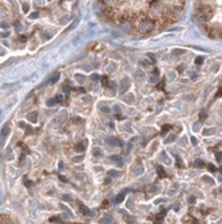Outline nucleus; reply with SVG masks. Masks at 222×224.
Segmentation results:
<instances>
[{
  "label": "nucleus",
  "mask_w": 222,
  "mask_h": 224,
  "mask_svg": "<svg viewBox=\"0 0 222 224\" xmlns=\"http://www.w3.org/2000/svg\"><path fill=\"white\" fill-rule=\"evenodd\" d=\"M197 18L199 20H202V22H207L209 19H210L211 16H213V10H211L210 6H206V4H203V6H199L197 10Z\"/></svg>",
  "instance_id": "1"
},
{
  "label": "nucleus",
  "mask_w": 222,
  "mask_h": 224,
  "mask_svg": "<svg viewBox=\"0 0 222 224\" xmlns=\"http://www.w3.org/2000/svg\"><path fill=\"white\" fill-rule=\"evenodd\" d=\"M152 28H154V22L150 20V19H147V18H146V19H143L138 24V30H139V32H142V34L150 32Z\"/></svg>",
  "instance_id": "2"
},
{
  "label": "nucleus",
  "mask_w": 222,
  "mask_h": 224,
  "mask_svg": "<svg viewBox=\"0 0 222 224\" xmlns=\"http://www.w3.org/2000/svg\"><path fill=\"white\" fill-rule=\"evenodd\" d=\"M128 87H130V79L128 78H123L122 83H120V93H126L128 90Z\"/></svg>",
  "instance_id": "3"
},
{
  "label": "nucleus",
  "mask_w": 222,
  "mask_h": 224,
  "mask_svg": "<svg viewBox=\"0 0 222 224\" xmlns=\"http://www.w3.org/2000/svg\"><path fill=\"white\" fill-rule=\"evenodd\" d=\"M110 161L115 162L118 167H122V165H123V160H122V157H120V156H111V157H110Z\"/></svg>",
  "instance_id": "4"
},
{
  "label": "nucleus",
  "mask_w": 222,
  "mask_h": 224,
  "mask_svg": "<svg viewBox=\"0 0 222 224\" xmlns=\"http://www.w3.org/2000/svg\"><path fill=\"white\" fill-rule=\"evenodd\" d=\"M8 132H10V127H8V126H5L4 129L1 130V136H0V146L3 145V142H4V141H5V138H7Z\"/></svg>",
  "instance_id": "5"
},
{
  "label": "nucleus",
  "mask_w": 222,
  "mask_h": 224,
  "mask_svg": "<svg viewBox=\"0 0 222 224\" xmlns=\"http://www.w3.org/2000/svg\"><path fill=\"white\" fill-rule=\"evenodd\" d=\"M106 144L110 146H120V141L119 140H115V138H107Z\"/></svg>",
  "instance_id": "6"
},
{
  "label": "nucleus",
  "mask_w": 222,
  "mask_h": 224,
  "mask_svg": "<svg viewBox=\"0 0 222 224\" xmlns=\"http://www.w3.org/2000/svg\"><path fill=\"white\" fill-rule=\"evenodd\" d=\"M67 119V111H62L60 116L58 117V119H56V122H58V125H63V122Z\"/></svg>",
  "instance_id": "7"
},
{
  "label": "nucleus",
  "mask_w": 222,
  "mask_h": 224,
  "mask_svg": "<svg viewBox=\"0 0 222 224\" xmlns=\"http://www.w3.org/2000/svg\"><path fill=\"white\" fill-rule=\"evenodd\" d=\"M59 77H60V75H59V73H53L52 75L50 77V79H48V81H50L51 85H53V83H56V82L59 81Z\"/></svg>",
  "instance_id": "8"
},
{
  "label": "nucleus",
  "mask_w": 222,
  "mask_h": 224,
  "mask_svg": "<svg viewBox=\"0 0 222 224\" xmlns=\"http://www.w3.org/2000/svg\"><path fill=\"white\" fill-rule=\"evenodd\" d=\"M27 119H28V121H31V122H36L37 113H36V111H32V113H29L28 116H27Z\"/></svg>",
  "instance_id": "9"
},
{
  "label": "nucleus",
  "mask_w": 222,
  "mask_h": 224,
  "mask_svg": "<svg viewBox=\"0 0 222 224\" xmlns=\"http://www.w3.org/2000/svg\"><path fill=\"white\" fill-rule=\"evenodd\" d=\"M84 144H86V142H82V144H78V145H76V146H75V149H76V150H78V152H83V150H84V149H86V145H84Z\"/></svg>",
  "instance_id": "10"
},
{
  "label": "nucleus",
  "mask_w": 222,
  "mask_h": 224,
  "mask_svg": "<svg viewBox=\"0 0 222 224\" xmlns=\"http://www.w3.org/2000/svg\"><path fill=\"white\" fill-rule=\"evenodd\" d=\"M194 165H195V167H198V168H202L205 164H203V161H201V160H197V161L194 162Z\"/></svg>",
  "instance_id": "11"
},
{
  "label": "nucleus",
  "mask_w": 222,
  "mask_h": 224,
  "mask_svg": "<svg viewBox=\"0 0 222 224\" xmlns=\"http://www.w3.org/2000/svg\"><path fill=\"white\" fill-rule=\"evenodd\" d=\"M158 175H159L160 176V177H165V176H166V173H165V170H163L162 169V168H158Z\"/></svg>",
  "instance_id": "12"
},
{
  "label": "nucleus",
  "mask_w": 222,
  "mask_h": 224,
  "mask_svg": "<svg viewBox=\"0 0 222 224\" xmlns=\"http://www.w3.org/2000/svg\"><path fill=\"white\" fill-rule=\"evenodd\" d=\"M150 81H151V83H157V82H158V74L152 75L151 78H150Z\"/></svg>",
  "instance_id": "13"
},
{
  "label": "nucleus",
  "mask_w": 222,
  "mask_h": 224,
  "mask_svg": "<svg viewBox=\"0 0 222 224\" xmlns=\"http://www.w3.org/2000/svg\"><path fill=\"white\" fill-rule=\"evenodd\" d=\"M205 118H206V111L202 110V111H201V114H199V119H201V121H203Z\"/></svg>",
  "instance_id": "14"
},
{
  "label": "nucleus",
  "mask_w": 222,
  "mask_h": 224,
  "mask_svg": "<svg viewBox=\"0 0 222 224\" xmlns=\"http://www.w3.org/2000/svg\"><path fill=\"white\" fill-rule=\"evenodd\" d=\"M92 153H94V156H95V157H99V156H100V154H102V152L99 150V149H94V152H92Z\"/></svg>",
  "instance_id": "15"
},
{
  "label": "nucleus",
  "mask_w": 222,
  "mask_h": 224,
  "mask_svg": "<svg viewBox=\"0 0 222 224\" xmlns=\"http://www.w3.org/2000/svg\"><path fill=\"white\" fill-rule=\"evenodd\" d=\"M169 129H170V126H169V125H166V126H163V127H162V133H163V134H166V133L169 132Z\"/></svg>",
  "instance_id": "16"
},
{
  "label": "nucleus",
  "mask_w": 222,
  "mask_h": 224,
  "mask_svg": "<svg viewBox=\"0 0 222 224\" xmlns=\"http://www.w3.org/2000/svg\"><path fill=\"white\" fill-rule=\"evenodd\" d=\"M108 176H119V172H116V170H110Z\"/></svg>",
  "instance_id": "17"
},
{
  "label": "nucleus",
  "mask_w": 222,
  "mask_h": 224,
  "mask_svg": "<svg viewBox=\"0 0 222 224\" xmlns=\"http://www.w3.org/2000/svg\"><path fill=\"white\" fill-rule=\"evenodd\" d=\"M215 158H217V161L222 162V153H217L215 154Z\"/></svg>",
  "instance_id": "18"
},
{
  "label": "nucleus",
  "mask_w": 222,
  "mask_h": 224,
  "mask_svg": "<svg viewBox=\"0 0 222 224\" xmlns=\"http://www.w3.org/2000/svg\"><path fill=\"white\" fill-rule=\"evenodd\" d=\"M139 65H141V66H144V67H147V66H149L150 65V63L149 62H146V60H141V62H139Z\"/></svg>",
  "instance_id": "19"
},
{
  "label": "nucleus",
  "mask_w": 222,
  "mask_h": 224,
  "mask_svg": "<svg viewBox=\"0 0 222 224\" xmlns=\"http://www.w3.org/2000/svg\"><path fill=\"white\" fill-rule=\"evenodd\" d=\"M80 208H82V212L84 213V215H87V213H88L87 208H86V207H84V205H83V204H80Z\"/></svg>",
  "instance_id": "20"
},
{
  "label": "nucleus",
  "mask_w": 222,
  "mask_h": 224,
  "mask_svg": "<svg viewBox=\"0 0 222 224\" xmlns=\"http://www.w3.org/2000/svg\"><path fill=\"white\" fill-rule=\"evenodd\" d=\"M75 78H76L79 82H83V79H84V77H83V75H79V74H76V75H75Z\"/></svg>",
  "instance_id": "21"
},
{
  "label": "nucleus",
  "mask_w": 222,
  "mask_h": 224,
  "mask_svg": "<svg viewBox=\"0 0 222 224\" xmlns=\"http://www.w3.org/2000/svg\"><path fill=\"white\" fill-rule=\"evenodd\" d=\"M183 50H174V55H181V54H183Z\"/></svg>",
  "instance_id": "22"
},
{
  "label": "nucleus",
  "mask_w": 222,
  "mask_h": 224,
  "mask_svg": "<svg viewBox=\"0 0 222 224\" xmlns=\"http://www.w3.org/2000/svg\"><path fill=\"white\" fill-rule=\"evenodd\" d=\"M202 62H203V58L202 57H198L197 59H195V63H198V65H201Z\"/></svg>",
  "instance_id": "23"
},
{
  "label": "nucleus",
  "mask_w": 222,
  "mask_h": 224,
  "mask_svg": "<svg viewBox=\"0 0 222 224\" xmlns=\"http://www.w3.org/2000/svg\"><path fill=\"white\" fill-rule=\"evenodd\" d=\"M211 133H214V129H207V130H205V134H206V136H210Z\"/></svg>",
  "instance_id": "24"
},
{
  "label": "nucleus",
  "mask_w": 222,
  "mask_h": 224,
  "mask_svg": "<svg viewBox=\"0 0 222 224\" xmlns=\"http://www.w3.org/2000/svg\"><path fill=\"white\" fill-rule=\"evenodd\" d=\"M125 199V193H122V195H119L118 196V199H116V201H122V200Z\"/></svg>",
  "instance_id": "25"
},
{
  "label": "nucleus",
  "mask_w": 222,
  "mask_h": 224,
  "mask_svg": "<svg viewBox=\"0 0 222 224\" xmlns=\"http://www.w3.org/2000/svg\"><path fill=\"white\" fill-rule=\"evenodd\" d=\"M207 168H209V170H210V172H214V170H215L214 165H211V164H209V165H207Z\"/></svg>",
  "instance_id": "26"
},
{
  "label": "nucleus",
  "mask_w": 222,
  "mask_h": 224,
  "mask_svg": "<svg viewBox=\"0 0 222 224\" xmlns=\"http://www.w3.org/2000/svg\"><path fill=\"white\" fill-rule=\"evenodd\" d=\"M55 101H56V99H51V101H48L47 105H48V106H53V105H55Z\"/></svg>",
  "instance_id": "27"
},
{
  "label": "nucleus",
  "mask_w": 222,
  "mask_h": 224,
  "mask_svg": "<svg viewBox=\"0 0 222 224\" xmlns=\"http://www.w3.org/2000/svg\"><path fill=\"white\" fill-rule=\"evenodd\" d=\"M110 87H111L112 90H115L116 89V83H115V82H111V83H110Z\"/></svg>",
  "instance_id": "28"
},
{
  "label": "nucleus",
  "mask_w": 222,
  "mask_h": 224,
  "mask_svg": "<svg viewBox=\"0 0 222 224\" xmlns=\"http://www.w3.org/2000/svg\"><path fill=\"white\" fill-rule=\"evenodd\" d=\"M23 11H24V12H28V11H29V7L27 6V4H24V6H23Z\"/></svg>",
  "instance_id": "29"
},
{
  "label": "nucleus",
  "mask_w": 222,
  "mask_h": 224,
  "mask_svg": "<svg viewBox=\"0 0 222 224\" xmlns=\"http://www.w3.org/2000/svg\"><path fill=\"white\" fill-rule=\"evenodd\" d=\"M99 108H100V110H103V111H108V109H107L104 105H100V106H99Z\"/></svg>",
  "instance_id": "30"
},
{
  "label": "nucleus",
  "mask_w": 222,
  "mask_h": 224,
  "mask_svg": "<svg viewBox=\"0 0 222 224\" xmlns=\"http://www.w3.org/2000/svg\"><path fill=\"white\" fill-rule=\"evenodd\" d=\"M78 93H80V94H84V93H86V90L83 89V87H80V89H78Z\"/></svg>",
  "instance_id": "31"
},
{
  "label": "nucleus",
  "mask_w": 222,
  "mask_h": 224,
  "mask_svg": "<svg viewBox=\"0 0 222 224\" xmlns=\"http://www.w3.org/2000/svg\"><path fill=\"white\" fill-rule=\"evenodd\" d=\"M102 83H103L104 86L107 85V78H106V77H103V78H102Z\"/></svg>",
  "instance_id": "32"
},
{
  "label": "nucleus",
  "mask_w": 222,
  "mask_h": 224,
  "mask_svg": "<svg viewBox=\"0 0 222 224\" xmlns=\"http://www.w3.org/2000/svg\"><path fill=\"white\" fill-rule=\"evenodd\" d=\"M191 144L193 145H197V138L195 137H191Z\"/></svg>",
  "instance_id": "33"
},
{
  "label": "nucleus",
  "mask_w": 222,
  "mask_h": 224,
  "mask_svg": "<svg viewBox=\"0 0 222 224\" xmlns=\"http://www.w3.org/2000/svg\"><path fill=\"white\" fill-rule=\"evenodd\" d=\"M13 60H15V59H13V58H12V59H10V60H7V62H5V63H4V65H5V66H8V65H11V63H12V62H13Z\"/></svg>",
  "instance_id": "34"
},
{
  "label": "nucleus",
  "mask_w": 222,
  "mask_h": 224,
  "mask_svg": "<svg viewBox=\"0 0 222 224\" xmlns=\"http://www.w3.org/2000/svg\"><path fill=\"white\" fill-rule=\"evenodd\" d=\"M173 140H174V136H170V137L166 140V142H170V141H173Z\"/></svg>",
  "instance_id": "35"
},
{
  "label": "nucleus",
  "mask_w": 222,
  "mask_h": 224,
  "mask_svg": "<svg viewBox=\"0 0 222 224\" xmlns=\"http://www.w3.org/2000/svg\"><path fill=\"white\" fill-rule=\"evenodd\" d=\"M221 95H222V87H221V89H219V91L217 93V97H221Z\"/></svg>",
  "instance_id": "36"
},
{
  "label": "nucleus",
  "mask_w": 222,
  "mask_h": 224,
  "mask_svg": "<svg viewBox=\"0 0 222 224\" xmlns=\"http://www.w3.org/2000/svg\"><path fill=\"white\" fill-rule=\"evenodd\" d=\"M91 78H92V79H94V81H96V79H98V78H99V77H98V75H96V74H94V75H92V77H91Z\"/></svg>",
  "instance_id": "37"
},
{
  "label": "nucleus",
  "mask_w": 222,
  "mask_h": 224,
  "mask_svg": "<svg viewBox=\"0 0 222 224\" xmlns=\"http://www.w3.org/2000/svg\"><path fill=\"white\" fill-rule=\"evenodd\" d=\"M37 16V14H36V12H34V14H31V18H32V19H35V18H36Z\"/></svg>",
  "instance_id": "38"
},
{
  "label": "nucleus",
  "mask_w": 222,
  "mask_h": 224,
  "mask_svg": "<svg viewBox=\"0 0 222 224\" xmlns=\"http://www.w3.org/2000/svg\"><path fill=\"white\" fill-rule=\"evenodd\" d=\"M60 180H62V181H67V180H66V177H64V176H60Z\"/></svg>",
  "instance_id": "39"
},
{
  "label": "nucleus",
  "mask_w": 222,
  "mask_h": 224,
  "mask_svg": "<svg viewBox=\"0 0 222 224\" xmlns=\"http://www.w3.org/2000/svg\"><path fill=\"white\" fill-rule=\"evenodd\" d=\"M155 224H160V220H159V219H158V220L155 221Z\"/></svg>",
  "instance_id": "40"
},
{
  "label": "nucleus",
  "mask_w": 222,
  "mask_h": 224,
  "mask_svg": "<svg viewBox=\"0 0 222 224\" xmlns=\"http://www.w3.org/2000/svg\"><path fill=\"white\" fill-rule=\"evenodd\" d=\"M5 224H13V223H11V221H8V223H5Z\"/></svg>",
  "instance_id": "41"
},
{
  "label": "nucleus",
  "mask_w": 222,
  "mask_h": 224,
  "mask_svg": "<svg viewBox=\"0 0 222 224\" xmlns=\"http://www.w3.org/2000/svg\"><path fill=\"white\" fill-rule=\"evenodd\" d=\"M0 224H1V217H0Z\"/></svg>",
  "instance_id": "42"
},
{
  "label": "nucleus",
  "mask_w": 222,
  "mask_h": 224,
  "mask_svg": "<svg viewBox=\"0 0 222 224\" xmlns=\"http://www.w3.org/2000/svg\"><path fill=\"white\" fill-rule=\"evenodd\" d=\"M221 172H222V167H221Z\"/></svg>",
  "instance_id": "43"
}]
</instances>
